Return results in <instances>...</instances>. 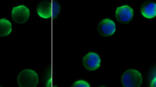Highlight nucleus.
<instances>
[{
	"mask_svg": "<svg viewBox=\"0 0 156 87\" xmlns=\"http://www.w3.org/2000/svg\"><path fill=\"white\" fill-rule=\"evenodd\" d=\"M19 87H37L39 82V77L37 72L29 69L21 71L17 78Z\"/></svg>",
	"mask_w": 156,
	"mask_h": 87,
	"instance_id": "nucleus-1",
	"label": "nucleus"
},
{
	"mask_svg": "<svg viewBox=\"0 0 156 87\" xmlns=\"http://www.w3.org/2000/svg\"><path fill=\"white\" fill-rule=\"evenodd\" d=\"M120 81L123 87H140L143 82V76L138 70L129 69L122 73Z\"/></svg>",
	"mask_w": 156,
	"mask_h": 87,
	"instance_id": "nucleus-2",
	"label": "nucleus"
},
{
	"mask_svg": "<svg viewBox=\"0 0 156 87\" xmlns=\"http://www.w3.org/2000/svg\"><path fill=\"white\" fill-rule=\"evenodd\" d=\"M30 10L27 6L20 5L14 7L11 11V18L13 21L19 24L25 23L29 19Z\"/></svg>",
	"mask_w": 156,
	"mask_h": 87,
	"instance_id": "nucleus-3",
	"label": "nucleus"
},
{
	"mask_svg": "<svg viewBox=\"0 0 156 87\" xmlns=\"http://www.w3.org/2000/svg\"><path fill=\"white\" fill-rule=\"evenodd\" d=\"M133 15V9L127 5H123L117 7L115 11L116 20L122 24H126L129 22Z\"/></svg>",
	"mask_w": 156,
	"mask_h": 87,
	"instance_id": "nucleus-4",
	"label": "nucleus"
},
{
	"mask_svg": "<svg viewBox=\"0 0 156 87\" xmlns=\"http://www.w3.org/2000/svg\"><path fill=\"white\" fill-rule=\"evenodd\" d=\"M101 60L97 53L90 51L86 54L82 58L83 67L88 71H94L98 69L100 66Z\"/></svg>",
	"mask_w": 156,
	"mask_h": 87,
	"instance_id": "nucleus-5",
	"label": "nucleus"
},
{
	"mask_svg": "<svg viewBox=\"0 0 156 87\" xmlns=\"http://www.w3.org/2000/svg\"><path fill=\"white\" fill-rule=\"evenodd\" d=\"M99 34L102 37H107L113 35L116 31V25L114 21L109 18L101 20L97 26Z\"/></svg>",
	"mask_w": 156,
	"mask_h": 87,
	"instance_id": "nucleus-6",
	"label": "nucleus"
},
{
	"mask_svg": "<svg viewBox=\"0 0 156 87\" xmlns=\"http://www.w3.org/2000/svg\"><path fill=\"white\" fill-rule=\"evenodd\" d=\"M155 2L153 0H146L143 2L140 7L141 14L147 18H152L155 17L156 14Z\"/></svg>",
	"mask_w": 156,
	"mask_h": 87,
	"instance_id": "nucleus-7",
	"label": "nucleus"
},
{
	"mask_svg": "<svg viewBox=\"0 0 156 87\" xmlns=\"http://www.w3.org/2000/svg\"><path fill=\"white\" fill-rule=\"evenodd\" d=\"M36 11L40 17L48 19L51 17V2L49 0H42L37 4Z\"/></svg>",
	"mask_w": 156,
	"mask_h": 87,
	"instance_id": "nucleus-8",
	"label": "nucleus"
},
{
	"mask_svg": "<svg viewBox=\"0 0 156 87\" xmlns=\"http://www.w3.org/2000/svg\"><path fill=\"white\" fill-rule=\"evenodd\" d=\"M12 30L11 22L5 18L0 19V37H4L9 35Z\"/></svg>",
	"mask_w": 156,
	"mask_h": 87,
	"instance_id": "nucleus-9",
	"label": "nucleus"
},
{
	"mask_svg": "<svg viewBox=\"0 0 156 87\" xmlns=\"http://www.w3.org/2000/svg\"><path fill=\"white\" fill-rule=\"evenodd\" d=\"M50 65L48 64L44 69L41 74V81L43 87H51Z\"/></svg>",
	"mask_w": 156,
	"mask_h": 87,
	"instance_id": "nucleus-10",
	"label": "nucleus"
},
{
	"mask_svg": "<svg viewBox=\"0 0 156 87\" xmlns=\"http://www.w3.org/2000/svg\"><path fill=\"white\" fill-rule=\"evenodd\" d=\"M156 66L154 64L146 73V81L148 87H156Z\"/></svg>",
	"mask_w": 156,
	"mask_h": 87,
	"instance_id": "nucleus-11",
	"label": "nucleus"
},
{
	"mask_svg": "<svg viewBox=\"0 0 156 87\" xmlns=\"http://www.w3.org/2000/svg\"><path fill=\"white\" fill-rule=\"evenodd\" d=\"M51 2V18L52 20L57 18L60 14L61 10V7L59 2L57 0H52Z\"/></svg>",
	"mask_w": 156,
	"mask_h": 87,
	"instance_id": "nucleus-12",
	"label": "nucleus"
},
{
	"mask_svg": "<svg viewBox=\"0 0 156 87\" xmlns=\"http://www.w3.org/2000/svg\"><path fill=\"white\" fill-rule=\"evenodd\" d=\"M71 87H91L90 84L87 81L79 79L74 82Z\"/></svg>",
	"mask_w": 156,
	"mask_h": 87,
	"instance_id": "nucleus-13",
	"label": "nucleus"
},
{
	"mask_svg": "<svg viewBox=\"0 0 156 87\" xmlns=\"http://www.w3.org/2000/svg\"><path fill=\"white\" fill-rule=\"evenodd\" d=\"M51 87H57L56 86L54 85L53 86H52Z\"/></svg>",
	"mask_w": 156,
	"mask_h": 87,
	"instance_id": "nucleus-14",
	"label": "nucleus"
},
{
	"mask_svg": "<svg viewBox=\"0 0 156 87\" xmlns=\"http://www.w3.org/2000/svg\"><path fill=\"white\" fill-rule=\"evenodd\" d=\"M105 87L104 86H100V87Z\"/></svg>",
	"mask_w": 156,
	"mask_h": 87,
	"instance_id": "nucleus-15",
	"label": "nucleus"
},
{
	"mask_svg": "<svg viewBox=\"0 0 156 87\" xmlns=\"http://www.w3.org/2000/svg\"><path fill=\"white\" fill-rule=\"evenodd\" d=\"M0 87H2L0 86Z\"/></svg>",
	"mask_w": 156,
	"mask_h": 87,
	"instance_id": "nucleus-16",
	"label": "nucleus"
}]
</instances>
